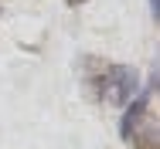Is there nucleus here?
I'll use <instances>...</instances> for the list:
<instances>
[{"label": "nucleus", "mask_w": 160, "mask_h": 149, "mask_svg": "<svg viewBox=\"0 0 160 149\" xmlns=\"http://www.w3.org/2000/svg\"><path fill=\"white\" fill-rule=\"evenodd\" d=\"M99 91H106V98L112 105H129L140 95V75L129 64H102V78Z\"/></svg>", "instance_id": "f257e3e1"}, {"label": "nucleus", "mask_w": 160, "mask_h": 149, "mask_svg": "<svg viewBox=\"0 0 160 149\" xmlns=\"http://www.w3.org/2000/svg\"><path fill=\"white\" fill-rule=\"evenodd\" d=\"M65 3H68V7H75V3H89V0H65Z\"/></svg>", "instance_id": "20e7f679"}, {"label": "nucleus", "mask_w": 160, "mask_h": 149, "mask_svg": "<svg viewBox=\"0 0 160 149\" xmlns=\"http://www.w3.org/2000/svg\"><path fill=\"white\" fill-rule=\"evenodd\" d=\"M140 125H143V129H133V132H129L133 149H157V129H153L147 119L140 122Z\"/></svg>", "instance_id": "f03ea898"}, {"label": "nucleus", "mask_w": 160, "mask_h": 149, "mask_svg": "<svg viewBox=\"0 0 160 149\" xmlns=\"http://www.w3.org/2000/svg\"><path fill=\"white\" fill-rule=\"evenodd\" d=\"M150 7H153V14H160V0H150Z\"/></svg>", "instance_id": "7ed1b4c3"}]
</instances>
